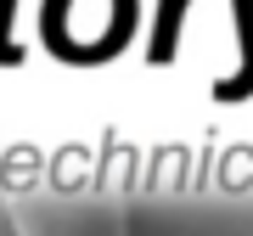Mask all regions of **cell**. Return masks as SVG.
Instances as JSON below:
<instances>
[{
	"label": "cell",
	"instance_id": "obj_1",
	"mask_svg": "<svg viewBox=\"0 0 253 236\" xmlns=\"http://www.w3.org/2000/svg\"><path fill=\"white\" fill-rule=\"evenodd\" d=\"M135 0H45V45L68 62H101L129 39Z\"/></svg>",
	"mask_w": 253,
	"mask_h": 236
},
{
	"label": "cell",
	"instance_id": "obj_2",
	"mask_svg": "<svg viewBox=\"0 0 253 236\" xmlns=\"http://www.w3.org/2000/svg\"><path fill=\"white\" fill-rule=\"evenodd\" d=\"M236 34H242V68L231 73V84H219L225 101L253 96V0H236Z\"/></svg>",
	"mask_w": 253,
	"mask_h": 236
},
{
	"label": "cell",
	"instance_id": "obj_3",
	"mask_svg": "<svg viewBox=\"0 0 253 236\" xmlns=\"http://www.w3.org/2000/svg\"><path fill=\"white\" fill-rule=\"evenodd\" d=\"M186 6L191 0H163L158 6V28H152V62H169L174 51H180V23H186Z\"/></svg>",
	"mask_w": 253,
	"mask_h": 236
},
{
	"label": "cell",
	"instance_id": "obj_4",
	"mask_svg": "<svg viewBox=\"0 0 253 236\" xmlns=\"http://www.w3.org/2000/svg\"><path fill=\"white\" fill-rule=\"evenodd\" d=\"M11 17H17V0H0V62H23V45H11Z\"/></svg>",
	"mask_w": 253,
	"mask_h": 236
}]
</instances>
